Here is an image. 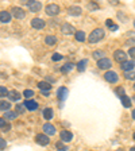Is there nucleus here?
I'll return each mask as SVG.
<instances>
[{
  "label": "nucleus",
  "instance_id": "ea45409f",
  "mask_svg": "<svg viewBox=\"0 0 135 151\" xmlns=\"http://www.w3.org/2000/svg\"><path fill=\"white\" fill-rule=\"evenodd\" d=\"M9 128H11V126H9V124H7V126H6V127H4V128H3V129H4V132H6V131H8V129H9Z\"/></svg>",
  "mask_w": 135,
  "mask_h": 151
},
{
  "label": "nucleus",
  "instance_id": "72a5a7b5",
  "mask_svg": "<svg viewBox=\"0 0 135 151\" xmlns=\"http://www.w3.org/2000/svg\"><path fill=\"white\" fill-rule=\"evenodd\" d=\"M51 60H53V61H60V60H62V55H61L60 53H56V54H53Z\"/></svg>",
  "mask_w": 135,
  "mask_h": 151
},
{
  "label": "nucleus",
  "instance_id": "20e7f679",
  "mask_svg": "<svg viewBox=\"0 0 135 151\" xmlns=\"http://www.w3.org/2000/svg\"><path fill=\"white\" fill-rule=\"evenodd\" d=\"M60 11H61V8H60V6H57V4H49V6L46 7V14L49 16L58 15V14H60Z\"/></svg>",
  "mask_w": 135,
  "mask_h": 151
},
{
  "label": "nucleus",
  "instance_id": "a18cd8bd",
  "mask_svg": "<svg viewBox=\"0 0 135 151\" xmlns=\"http://www.w3.org/2000/svg\"><path fill=\"white\" fill-rule=\"evenodd\" d=\"M118 151H122V150H118Z\"/></svg>",
  "mask_w": 135,
  "mask_h": 151
},
{
  "label": "nucleus",
  "instance_id": "9b49d317",
  "mask_svg": "<svg viewBox=\"0 0 135 151\" xmlns=\"http://www.w3.org/2000/svg\"><path fill=\"white\" fill-rule=\"evenodd\" d=\"M61 140L62 142H66V143H68V142H70L73 139V134L70 131H68V129H64V131H61Z\"/></svg>",
  "mask_w": 135,
  "mask_h": 151
},
{
  "label": "nucleus",
  "instance_id": "49530a36",
  "mask_svg": "<svg viewBox=\"0 0 135 151\" xmlns=\"http://www.w3.org/2000/svg\"><path fill=\"white\" fill-rule=\"evenodd\" d=\"M134 27H135V23H134Z\"/></svg>",
  "mask_w": 135,
  "mask_h": 151
},
{
  "label": "nucleus",
  "instance_id": "cd10ccee",
  "mask_svg": "<svg viewBox=\"0 0 135 151\" xmlns=\"http://www.w3.org/2000/svg\"><path fill=\"white\" fill-rule=\"evenodd\" d=\"M74 37H76V39L79 42H84L85 41V32L84 31H77L74 34Z\"/></svg>",
  "mask_w": 135,
  "mask_h": 151
},
{
  "label": "nucleus",
  "instance_id": "4c0bfd02",
  "mask_svg": "<svg viewBox=\"0 0 135 151\" xmlns=\"http://www.w3.org/2000/svg\"><path fill=\"white\" fill-rule=\"evenodd\" d=\"M88 8H89V9H97L99 6H97L96 3H89V4H88Z\"/></svg>",
  "mask_w": 135,
  "mask_h": 151
},
{
  "label": "nucleus",
  "instance_id": "09e8293b",
  "mask_svg": "<svg viewBox=\"0 0 135 151\" xmlns=\"http://www.w3.org/2000/svg\"><path fill=\"white\" fill-rule=\"evenodd\" d=\"M134 99H135V97H134Z\"/></svg>",
  "mask_w": 135,
  "mask_h": 151
},
{
  "label": "nucleus",
  "instance_id": "dca6fc26",
  "mask_svg": "<svg viewBox=\"0 0 135 151\" xmlns=\"http://www.w3.org/2000/svg\"><path fill=\"white\" fill-rule=\"evenodd\" d=\"M7 97L9 99V101H19L20 100V93L16 91H11V92H8Z\"/></svg>",
  "mask_w": 135,
  "mask_h": 151
},
{
  "label": "nucleus",
  "instance_id": "9d476101",
  "mask_svg": "<svg viewBox=\"0 0 135 151\" xmlns=\"http://www.w3.org/2000/svg\"><path fill=\"white\" fill-rule=\"evenodd\" d=\"M97 66H99V69L104 70V69H110L111 66H112V63H111V61L108 58H103V60L97 61Z\"/></svg>",
  "mask_w": 135,
  "mask_h": 151
},
{
  "label": "nucleus",
  "instance_id": "423d86ee",
  "mask_svg": "<svg viewBox=\"0 0 135 151\" xmlns=\"http://www.w3.org/2000/svg\"><path fill=\"white\" fill-rule=\"evenodd\" d=\"M35 142H37L39 146H47L49 143H50L49 136L45 135V134H38V135L35 136Z\"/></svg>",
  "mask_w": 135,
  "mask_h": 151
},
{
  "label": "nucleus",
  "instance_id": "b1692460",
  "mask_svg": "<svg viewBox=\"0 0 135 151\" xmlns=\"http://www.w3.org/2000/svg\"><path fill=\"white\" fill-rule=\"evenodd\" d=\"M9 108H11V104H9L8 101L0 100V111H4V112H7V111H9Z\"/></svg>",
  "mask_w": 135,
  "mask_h": 151
},
{
  "label": "nucleus",
  "instance_id": "a211bd4d",
  "mask_svg": "<svg viewBox=\"0 0 135 151\" xmlns=\"http://www.w3.org/2000/svg\"><path fill=\"white\" fill-rule=\"evenodd\" d=\"M68 12H69V15H72V16H79V15H81V8L80 7H77V6H73V7H70L69 9H68Z\"/></svg>",
  "mask_w": 135,
  "mask_h": 151
},
{
  "label": "nucleus",
  "instance_id": "de8ad7c7",
  "mask_svg": "<svg viewBox=\"0 0 135 151\" xmlns=\"http://www.w3.org/2000/svg\"><path fill=\"white\" fill-rule=\"evenodd\" d=\"M134 89H135V85H134Z\"/></svg>",
  "mask_w": 135,
  "mask_h": 151
},
{
  "label": "nucleus",
  "instance_id": "58836bf2",
  "mask_svg": "<svg viewBox=\"0 0 135 151\" xmlns=\"http://www.w3.org/2000/svg\"><path fill=\"white\" fill-rule=\"evenodd\" d=\"M129 54H130V57H131V58H134V60H135V47H131V49H130Z\"/></svg>",
  "mask_w": 135,
  "mask_h": 151
},
{
  "label": "nucleus",
  "instance_id": "2eb2a0df",
  "mask_svg": "<svg viewBox=\"0 0 135 151\" xmlns=\"http://www.w3.org/2000/svg\"><path fill=\"white\" fill-rule=\"evenodd\" d=\"M9 20H11V12H8V11H1V12H0V22L8 23Z\"/></svg>",
  "mask_w": 135,
  "mask_h": 151
},
{
  "label": "nucleus",
  "instance_id": "f3484780",
  "mask_svg": "<svg viewBox=\"0 0 135 151\" xmlns=\"http://www.w3.org/2000/svg\"><path fill=\"white\" fill-rule=\"evenodd\" d=\"M25 107L27 108L28 111H35V109H38V103L34 100H27L25 103Z\"/></svg>",
  "mask_w": 135,
  "mask_h": 151
},
{
  "label": "nucleus",
  "instance_id": "f257e3e1",
  "mask_svg": "<svg viewBox=\"0 0 135 151\" xmlns=\"http://www.w3.org/2000/svg\"><path fill=\"white\" fill-rule=\"evenodd\" d=\"M104 30L103 28H95L93 31L91 32V35H89V38H88V42L89 43H96V42H99V41H101L104 38Z\"/></svg>",
  "mask_w": 135,
  "mask_h": 151
},
{
  "label": "nucleus",
  "instance_id": "e433bc0d",
  "mask_svg": "<svg viewBox=\"0 0 135 151\" xmlns=\"http://www.w3.org/2000/svg\"><path fill=\"white\" fill-rule=\"evenodd\" d=\"M6 146H7L6 140H4V139H1V138H0V150H3V148H6Z\"/></svg>",
  "mask_w": 135,
  "mask_h": 151
},
{
  "label": "nucleus",
  "instance_id": "4be33fe9",
  "mask_svg": "<svg viewBox=\"0 0 135 151\" xmlns=\"http://www.w3.org/2000/svg\"><path fill=\"white\" fill-rule=\"evenodd\" d=\"M16 116H18V113L12 112V111H7V112H4V119L6 120H14V119H16Z\"/></svg>",
  "mask_w": 135,
  "mask_h": 151
},
{
  "label": "nucleus",
  "instance_id": "6e6552de",
  "mask_svg": "<svg viewBox=\"0 0 135 151\" xmlns=\"http://www.w3.org/2000/svg\"><path fill=\"white\" fill-rule=\"evenodd\" d=\"M61 31H62V34L65 35H70V34H76L74 31V27H73L70 23H64L62 27H61Z\"/></svg>",
  "mask_w": 135,
  "mask_h": 151
},
{
  "label": "nucleus",
  "instance_id": "4468645a",
  "mask_svg": "<svg viewBox=\"0 0 135 151\" xmlns=\"http://www.w3.org/2000/svg\"><path fill=\"white\" fill-rule=\"evenodd\" d=\"M43 131L46 135H54V134H56V127H54L53 124L46 123V124H43Z\"/></svg>",
  "mask_w": 135,
  "mask_h": 151
},
{
  "label": "nucleus",
  "instance_id": "aec40b11",
  "mask_svg": "<svg viewBox=\"0 0 135 151\" xmlns=\"http://www.w3.org/2000/svg\"><path fill=\"white\" fill-rule=\"evenodd\" d=\"M73 69H74V63L68 62V63H65V65L61 68V72L62 73H69L70 70H73Z\"/></svg>",
  "mask_w": 135,
  "mask_h": 151
},
{
  "label": "nucleus",
  "instance_id": "c9c22d12",
  "mask_svg": "<svg viewBox=\"0 0 135 151\" xmlns=\"http://www.w3.org/2000/svg\"><path fill=\"white\" fill-rule=\"evenodd\" d=\"M6 122H7V120L4 119V117H0V128H4V127L7 126Z\"/></svg>",
  "mask_w": 135,
  "mask_h": 151
},
{
  "label": "nucleus",
  "instance_id": "39448f33",
  "mask_svg": "<svg viewBox=\"0 0 135 151\" xmlns=\"http://www.w3.org/2000/svg\"><path fill=\"white\" fill-rule=\"evenodd\" d=\"M104 78H105V81L107 82L115 84V82H118V80H119V76L113 72V70H110V72H107L105 74H104Z\"/></svg>",
  "mask_w": 135,
  "mask_h": 151
},
{
  "label": "nucleus",
  "instance_id": "2f4dec72",
  "mask_svg": "<svg viewBox=\"0 0 135 151\" xmlns=\"http://www.w3.org/2000/svg\"><path fill=\"white\" fill-rule=\"evenodd\" d=\"M23 96H25L26 99H30V97H32V96H34V92L30 91V89H26V91L23 92Z\"/></svg>",
  "mask_w": 135,
  "mask_h": 151
},
{
  "label": "nucleus",
  "instance_id": "bb28decb",
  "mask_svg": "<svg viewBox=\"0 0 135 151\" xmlns=\"http://www.w3.org/2000/svg\"><path fill=\"white\" fill-rule=\"evenodd\" d=\"M87 63H88V61L87 60L80 61V62L77 63V70H79V72H84L85 68H87Z\"/></svg>",
  "mask_w": 135,
  "mask_h": 151
},
{
  "label": "nucleus",
  "instance_id": "6ab92c4d",
  "mask_svg": "<svg viewBox=\"0 0 135 151\" xmlns=\"http://www.w3.org/2000/svg\"><path fill=\"white\" fill-rule=\"evenodd\" d=\"M38 88L41 89L42 92H50L51 85L49 84V82H46V81H41V82H38Z\"/></svg>",
  "mask_w": 135,
  "mask_h": 151
},
{
  "label": "nucleus",
  "instance_id": "473e14b6",
  "mask_svg": "<svg viewBox=\"0 0 135 151\" xmlns=\"http://www.w3.org/2000/svg\"><path fill=\"white\" fill-rule=\"evenodd\" d=\"M25 105H16V108H15V109H16V113H25Z\"/></svg>",
  "mask_w": 135,
  "mask_h": 151
},
{
  "label": "nucleus",
  "instance_id": "37998d69",
  "mask_svg": "<svg viewBox=\"0 0 135 151\" xmlns=\"http://www.w3.org/2000/svg\"><path fill=\"white\" fill-rule=\"evenodd\" d=\"M134 140H135V132H134Z\"/></svg>",
  "mask_w": 135,
  "mask_h": 151
},
{
  "label": "nucleus",
  "instance_id": "1a4fd4ad",
  "mask_svg": "<svg viewBox=\"0 0 135 151\" xmlns=\"http://www.w3.org/2000/svg\"><path fill=\"white\" fill-rule=\"evenodd\" d=\"M11 12H12V15L15 16L16 19H23L26 16V12L23 11L22 8H20V7H12Z\"/></svg>",
  "mask_w": 135,
  "mask_h": 151
},
{
  "label": "nucleus",
  "instance_id": "0eeeda50",
  "mask_svg": "<svg viewBox=\"0 0 135 151\" xmlns=\"http://www.w3.org/2000/svg\"><path fill=\"white\" fill-rule=\"evenodd\" d=\"M45 26H46V23H45V20L41 18H34L31 20V27L35 28V30H42Z\"/></svg>",
  "mask_w": 135,
  "mask_h": 151
},
{
  "label": "nucleus",
  "instance_id": "412c9836",
  "mask_svg": "<svg viewBox=\"0 0 135 151\" xmlns=\"http://www.w3.org/2000/svg\"><path fill=\"white\" fill-rule=\"evenodd\" d=\"M53 116H54L53 109H51V108H45V109H43V117H45V119L50 120Z\"/></svg>",
  "mask_w": 135,
  "mask_h": 151
},
{
  "label": "nucleus",
  "instance_id": "7ed1b4c3",
  "mask_svg": "<svg viewBox=\"0 0 135 151\" xmlns=\"http://www.w3.org/2000/svg\"><path fill=\"white\" fill-rule=\"evenodd\" d=\"M113 60L116 61V62H120V63H124L127 61V54L126 51L123 50H116L113 53Z\"/></svg>",
  "mask_w": 135,
  "mask_h": 151
},
{
  "label": "nucleus",
  "instance_id": "a19ab883",
  "mask_svg": "<svg viewBox=\"0 0 135 151\" xmlns=\"http://www.w3.org/2000/svg\"><path fill=\"white\" fill-rule=\"evenodd\" d=\"M132 119H134V120H135V109H134V111H132Z\"/></svg>",
  "mask_w": 135,
  "mask_h": 151
},
{
  "label": "nucleus",
  "instance_id": "7c9ffc66",
  "mask_svg": "<svg viewBox=\"0 0 135 151\" xmlns=\"http://www.w3.org/2000/svg\"><path fill=\"white\" fill-rule=\"evenodd\" d=\"M7 94H8V91H7L6 86H1L0 85V97H6Z\"/></svg>",
  "mask_w": 135,
  "mask_h": 151
},
{
  "label": "nucleus",
  "instance_id": "c85d7f7f",
  "mask_svg": "<svg viewBox=\"0 0 135 151\" xmlns=\"http://www.w3.org/2000/svg\"><path fill=\"white\" fill-rule=\"evenodd\" d=\"M124 77L127 80H135V70H131V72H126L124 73Z\"/></svg>",
  "mask_w": 135,
  "mask_h": 151
},
{
  "label": "nucleus",
  "instance_id": "393cba45",
  "mask_svg": "<svg viewBox=\"0 0 135 151\" xmlns=\"http://www.w3.org/2000/svg\"><path fill=\"white\" fill-rule=\"evenodd\" d=\"M92 55H93L95 60H97V61H100V60H103V58H105V57H104L105 54H104L103 50H95Z\"/></svg>",
  "mask_w": 135,
  "mask_h": 151
},
{
  "label": "nucleus",
  "instance_id": "5701e85b",
  "mask_svg": "<svg viewBox=\"0 0 135 151\" xmlns=\"http://www.w3.org/2000/svg\"><path fill=\"white\" fill-rule=\"evenodd\" d=\"M45 42H46V45H49V46H54V45L57 43V38L53 37V35H47V37L45 38Z\"/></svg>",
  "mask_w": 135,
  "mask_h": 151
},
{
  "label": "nucleus",
  "instance_id": "f03ea898",
  "mask_svg": "<svg viewBox=\"0 0 135 151\" xmlns=\"http://www.w3.org/2000/svg\"><path fill=\"white\" fill-rule=\"evenodd\" d=\"M25 3L27 4L30 12H38L42 8V3L41 1H37V0H28V1H25Z\"/></svg>",
  "mask_w": 135,
  "mask_h": 151
},
{
  "label": "nucleus",
  "instance_id": "a878e982",
  "mask_svg": "<svg viewBox=\"0 0 135 151\" xmlns=\"http://www.w3.org/2000/svg\"><path fill=\"white\" fill-rule=\"evenodd\" d=\"M120 99H122V104H123V105H124L126 108H130V107H131V99H130L129 96H126V94H124V96H123V97H120Z\"/></svg>",
  "mask_w": 135,
  "mask_h": 151
},
{
  "label": "nucleus",
  "instance_id": "c03bdc74",
  "mask_svg": "<svg viewBox=\"0 0 135 151\" xmlns=\"http://www.w3.org/2000/svg\"><path fill=\"white\" fill-rule=\"evenodd\" d=\"M58 151H66V150H58Z\"/></svg>",
  "mask_w": 135,
  "mask_h": 151
},
{
  "label": "nucleus",
  "instance_id": "f704fd0d",
  "mask_svg": "<svg viewBox=\"0 0 135 151\" xmlns=\"http://www.w3.org/2000/svg\"><path fill=\"white\" fill-rule=\"evenodd\" d=\"M116 93H118V94H119L120 97H123V96H124V89H123V88H122V86H119V88H118V89H116Z\"/></svg>",
  "mask_w": 135,
  "mask_h": 151
},
{
  "label": "nucleus",
  "instance_id": "c756f323",
  "mask_svg": "<svg viewBox=\"0 0 135 151\" xmlns=\"http://www.w3.org/2000/svg\"><path fill=\"white\" fill-rule=\"evenodd\" d=\"M105 24H107L108 27H110L111 30H112V31H113V30H118V26H116V24H113V22L111 20V19H107V22H105Z\"/></svg>",
  "mask_w": 135,
  "mask_h": 151
},
{
  "label": "nucleus",
  "instance_id": "79ce46f5",
  "mask_svg": "<svg viewBox=\"0 0 135 151\" xmlns=\"http://www.w3.org/2000/svg\"><path fill=\"white\" fill-rule=\"evenodd\" d=\"M131 151H135V146H132L131 147Z\"/></svg>",
  "mask_w": 135,
  "mask_h": 151
},
{
  "label": "nucleus",
  "instance_id": "f8f14e48",
  "mask_svg": "<svg viewBox=\"0 0 135 151\" xmlns=\"http://www.w3.org/2000/svg\"><path fill=\"white\" fill-rule=\"evenodd\" d=\"M68 93H69L68 88H65V86H61V88L58 89V92H57V96H58V99H60L61 101H64L66 97H68Z\"/></svg>",
  "mask_w": 135,
  "mask_h": 151
},
{
  "label": "nucleus",
  "instance_id": "ddd939ff",
  "mask_svg": "<svg viewBox=\"0 0 135 151\" xmlns=\"http://www.w3.org/2000/svg\"><path fill=\"white\" fill-rule=\"evenodd\" d=\"M134 66H135V62L134 61H126L124 63H122V69L123 72H131V70H134Z\"/></svg>",
  "mask_w": 135,
  "mask_h": 151
}]
</instances>
